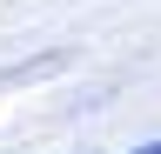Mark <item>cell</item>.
Segmentation results:
<instances>
[{
	"mask_svg": "<svg viewBox=\"0 0 161 154\" xmlns=\"http://www.w3.org/2000/svg\"><path fill=\"white\" fill-rule=\"evenodd\" d=\"M134 154H161V141H154V147H134Z\"/></svg>",
	"mask_w": 161,
	"mask_h": 154,
	"instance_id": "cell-1",
	"label": "cell"
}]
</instances>
